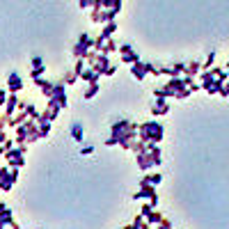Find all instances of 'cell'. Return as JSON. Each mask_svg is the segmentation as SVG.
I'll return each instance as SVG.
<instances>
[{"label":"cell","instance_id":"cell-1","mask_svg":"<svg viewBox=\"0 0 229 229\" xmlns=\"http://www.w3.org/2000/svg\"><path fill=\"white\" fill-rule=\"evenodd\" d=\"M71 133H73V137H76V140H83V128H80V126H73V128H71Z\"/></svg>","mask_w":229,"mask_h":229}]
</instances>
